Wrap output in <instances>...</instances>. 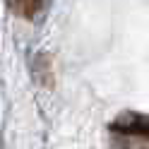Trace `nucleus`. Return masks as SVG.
<instances>
[{
  "mask_svg": "<svg viewBox=\"0 0 149 149\" xmlns=\"http://www.w3.org/2000/svg\"><path fill=\"white\" fill-rule=\"evenodd\" d=\"M7 3H10V7H12L19 17L31 19V17H36V12L41 10L43 0H7Z\"/></svg>",
  "mask_w": 149,
  "mask_h": 149,
  "instance_id": "obj_1",
  "label": "nucleus"
}]
</instances>
